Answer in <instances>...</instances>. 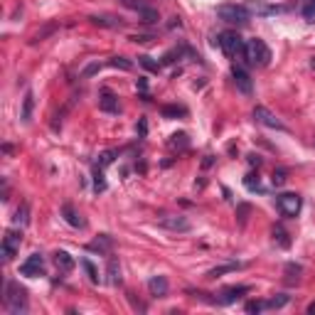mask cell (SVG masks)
I'll return each instance as SVG.
<instances>
[{"label": "cell", "mask_w": 315, "mask_h": 315, "mask_svg": "<svg viewBox=\"0 0 315 315\" xmlns=\"http://www.w3.org/2000/svg\"><path fill=\"white\" fill-rule=\"evenodd\" d=\"M170 145H173V148H178V145L185 148V145H188V135H185V133H175L173 140H170Z\"/></svg>", "instance_id": "37"}, {"label": "cell", "mask_w": 315, "mask_h": 315, "mask_svg": "<svg viewBox=\"0 0 315 315\" xmlns=\"http://www.w3.org/2000/svg\"><path fill=\"white\" fill-rule=\"evenodd\" d=\"M273 239H278V244H281V247H288V244H291V242H288V234H286L281 227H276V229H273Z\"/></svg>", "instance_id": "35"}, {"label": "cell", "mask_w": 315, "mask_h": 315, "mask_svg": "<svg viewBox=\"0 0 315 315\" xmlns=\"http://www.w3.org/2000/svg\"><path fill=\"white\" fill-rule=\"evenodd\" d=\"M81 268L86 271V276H89V281H91V283H99V281H101V278H99V271H96V266H94L89 258H81Z\"/></svg>", "instance_id": "23"}, {"label": "cell", "mask_w": 315, "mask_h": 315, "mask_svg": "<svg viewBox=\"0 0 315 315\" xmlns=\"http://www.w3.org/2000/svg\"><path fill=\"white\" fill-rule=\"evenodd\" d=\"M303 17H306L308 22H315V0H308V2H306V7H303Z\"/></svg>", "instance_id": "33"}, {"label": "cell", "mask_w": 315, "mask_h": 315, "mask_svg": "<svg viewBox=\"0 0 315 315\" xmlns=\"http://www.w3.org/2000/svg\"><path fill=\"white\" fill-rule=\"evenodd\" d=\"M138 64H140V66H145L148 71H158V69H160V64H158V62H153V57H148V55L138 57Z\"/></svg>", "instance_id": "29"}, {"label": "cell", "mask_w": 315, "mask_h": 315, "mask_svg": "<svg viewBox=\"0 0 315 315\" xmlns=\"http://www.w3.org/2000/svg\"><path fill=\"white\" fill-rule=\"evenodd\" d=\"M217 45L222 47V52H224L229 60L244 55V40H242L237 32H222V35L217 37Z\"/></svg>", "instance_id": "4"}, {"label": "cell", "mask_w": 315, "mask_h": 315, "mask_svg": "<svg viewBox=\"0 0 315 315\" xmlns=\"http://www.w3.org/2000/svg\"><path fill=\"white\" fill-rule=\"evenodd\" d=\"M276 207H278V212L283 217H298V212L303 207V199L296 192H283V194L276 197Z\"/></svg>", "instance_id": "5"}, {"label": "cell", "mask_w": 315, "mask_h": 315, "mask_svg": "<svg viewBox=\"0 0 315 315\" xmlns=\"http://www.w3.org/2000/svg\"><path fill=\"white\" fill-rule=\"evenodd\" d=\"M101 170H104L101 165L94 168V189H96V192H104V189H106V180H104V173H101Z\"/></svg>", "instance_id": "24"}, {"label": "cell", "mask_w": 315, "mask_h": 315, "mask_svg": "<svg viewBox=\"0 0 315 315\" xmlns=\"http://www.w3.org/2000/svg\"><path fill=\"white\" fill-rule=\"evenodd\" d=\"M244 57L253 66H266L271 62V50L266 47L263 40H249V42H244Z\"/></svg>", "instance_id": "2"}, {"label": "cell", "mask_w": 315, "mask_h": 315, "mask_svg": "<svg viewBox=\"0 0 315 315\" xmlns=\"http://www.w3.org/2000/svg\"><path fill=\"white\" fill-rule=\"evenodd\" d=\"M89 22L96 25V27H106V30H121V27L126 25L121 17H116V15H106V12H101V15H89Z\"/></svg>", "instance_id": "10"}, {"label": "cell", "mask_w": 315, "mask_h": 315, "mask_svg": "<svg viewBox=\"0 0 315 315\" xmlns=\"http://www.w3.org/2000/svg\"><path fill=\"white\" fill-rule=\"evenodd\" d=\"M109 64L116 66V69H124V71H130V69H133V62H128L126 57H114Z\"/></svg>", "instance_id": "30"}, {"label": "cell", "mask_w": 315, "mask_h": 315, "mask_svg": "<svg viewBox=\"0 0 315 315\" xmlns=\"http://www.w3.org/2000/svg\"><path fill=\"white\" fill-rule=\"evenodd\" d=\"M148 291H150V296H155V298H165V296H168V278H165V276H153V278L148 281Z\"/></svg>", "instance_id": "14"}, {"label": "cell", "mask_w": 315, "mask_h": 315, "mask_svg": "<svg viewBox=\"0 0 315 315\" xmlns=\"http://www.w3.org/2000/svg\"><path fill=\"white\" fill-rule=\"evenodd\" d=\"M158 224L170 229V232H189V222L185 217H180V214H163L158 219Z\"/></svg>", "instance_id": "9"}, {"label": "cell", "mask_w": 315, "mask_h": 315, "mask_svg": "<svg viewBox=\"0 0 315 315\" xmlns=\"http://www.w3.org/2000/svg\"><path fill=\"white\" fill-rule=\"evenodd\" d=\"M244 293H249V286H229V288H224V291L219 293L217 303H219V306H229V303L239 301Z\"/></svg>", "instance_id": "11"}, {"label": "cell", "mask_w": 315, "mask_h": 315, "mask_svg": "<svg viewBox=\"0 0 315 315\" xmlns=\"http://www.w3.org/2000/svg\"><path fill=\"white\" fill-rule=\"evenodd\" d=\"M2 303L7 308L10 315H22L27 313V291L20 288V283L15 281H7L5 283V296H2Z\"/></svg>", "instance_id": "1"}, {"label": "cell", "mask_w": 315, "mask_h": 315, "mask_svg": "<svg viewBox=\"0 0 315 315\" xmlns=\"http://www.w3.org/2000/svg\"><path fill=\"white\" fill-rule=\"evenodd\" d=\"M286 175H288L286 170H276V173H273V178H271V183H273L276 188H281V185H286V180H288Z\"/></svg>", "instance_id": "34"}, {"label": "cell", "mask_w": 315, "mask_h": 315, "mask_svg": "<svg viewBox=\"0 0 315 315\" xmlns=\"http://www.w3.org/2000/svg\"><path fill=\"white\" fill-rule=\"evenodd\" d=\"M175 57H180V50H170V52L163 57V64H173L175 62Z\"/></svg>", "instance_id": "41"}, {"label": "cell", "mask_w": 315, "mask_h": 315, "mask_svg": "<svg viewBox=\"0 0 315 315\" xmlns=\"http://www.w3.org/2000/svg\"><path fill=\"white\" fill-rule=\"evenodd\" d=\"M253 121L256 124H261V126H266V128H276V130H286V126L266 109V106H256L253 109Z\"/></svg>", "instance_id": "8"}, {"label": "cell", "mask_w": 315, "mask_h": 315, "mask_svg": "<svg viewBox=\"0 0 315 315\" xmlns=\"http://www.w3.org/2000/svg\"><path fill=\"white\" fill-rule=\"evenodd\" d=\"M55 263H57L60 271H71L74 268V258H71V253H66V252L55 253Z\"/></svg>", "instance_id": "19"}, {"label": "cell", "mask_w": 315, "mask_h": 315, "mask_svg": "<svg viewBox=\"0 0 315 315\" xmlns=\"http://www.w3.org/2000/svg\"><path fill=\"white\" fill-rule=\"evenodd\" d=\"M62 217L66 219V224H71V227H79V229H84L86 227V222L81 219V214L66 202V204H62Z\"/></svg>", "instance_id": "15"}, {"label": "cell", "mask_w": 315, "mask_h": 315, "mask_svg": "<svg viewBox=\"0 0 315 315\" xmlns=\"http://www.w3.org/2000/svg\"><path fill=\"white\" fill-rule=\"evenodd\" d=\"M163 116L165 119H178V116H185V109L183 106H163Z\"/></svg>", "instance_id": "25"}, {"label": "cell", "mask_w": 315, "mask_h": 315, "mask_svg": "<svg viewBox=\"0 0 315 315\" xmlns=\"http://www.w3.org/2000/svg\"><path fill=\"white\" fill-rule=\"evenodd\" d=\"M89 249H91V252H109V249H111V239H109V237H101V239L94 242Z\"/></svg>", "instance_id": "28"}, {"label": "cell", "mask_w": 315, "mask_h": 315, "mask_svg": "<svg viewBox=\"0 0 315 315\" xmlns=\"http://www.w3.org/2000/svg\"><path fill=\"white\" fill-rule=\"evenodd\" d=\"M232 76H234V84H237V89H239L242 94H252V91H253L252 76H249V71H247V69L234 66V69H232Z\"/></svg>", "instance_id": "12"}, {"label": "cell", "mask_w": 315, "mask_h": 315, "mask_svg": "<svg viewBox=\"0 0 315 315\" xmlns=\"http://www.w3.org/2000/svg\"><path fill=\"white\" fill-rule=\"evenodd\" d=\"M286 273L293 278V273H296V276H301V273H303V268H301L298 263H288V266H286Z\"/></svg>", "instance_id": "40"}, {"label": "cell", "mask_w": 315, "mask_h": 315, "mask_svg": "<svg viewBox=\"0 0 315 315\" xmlns=\"http://www.w3.org/2000/svg\"><path fill=\"white\" fill-rule=\"evenodd\" d=\"M27 222H30V204H27V202H22V204L17 207V212H15V224L25 227Z\"/></svg>", "instance_id": "21"}, {"label": "cell", "mask_w": 315, "mask_h": 315, "mask_svg": "<svg viewBox=\"0 0 315 315\" xmlns=\"http://www.w3.org/2000/svg\"><path fill=\"white\" fill-rule=\"evenodd\" d=\"M150 35H130V42H150Z\"/></svg>", "instance_id": "42"}, {"label": "cell", "mask_w": 315, "mask_h": 315, "mask_svg": "<svg viewBox=\"0 0 315 315\" xmlns=\"http://www.w3.org/2000/svg\"><path fill=\"white\" fill-rule=\"evenodd\" d=\"M288 301H291V298L281 293V296H276V298H271V301H266V308H283V306H286Z\"/></svg>", "instance_id": "32"}, {"label": "cell", "mask_w": 315, "mask_h": 315, "mask_svg": "<svg viewBox=\"0 0 315 315\" xmlns=\"http://www.w3.org/2000/svg\"><path fill=\"white\" fill-rule=\"evenodd\" d=\"M55 30H57V25H47V27H45V30H40V32H37V35H35V37H32L30 42H32V45H37V42H42L45 37H50V35L55 32Z\"/></svg>", "instance_id": "27"}, {"label": "cell", "mask_w": 315, "mask_h": 315, "mask_svg": "<svg viewBox=\"0 0 315 315\" xmlns=\"http://www.w3.org/2000/svg\"><path fill=\"white\" fill-rule=\"evenodd\" d=\"M138 130H140V135H145V130H148V126H145V121H140V124H138Z\"/></svg>", "instance_id": "44"}, {"label": "cell", "mask_w": 315, "mask_h": 315, "mask_svg": "<svg viewBox=\"0 0 315 315\" xmlns=\"http://www.w3.org/2000/svg\"><path fill=\"white\" fill-rule=\"evenodd\" d=\"M249 165H256V168L261 165V158H258L256 153H252V155H249Z\"/></svg>", "instance_id": "43"}, {"label": "cell", "mask_w": 315, "mask_h": 315, "mask_svg": "<svg viewBox=\"0 0 315 315\" xmlns=\"http://www.w3.org/2000/svg\"><path fill=\"white\" fill-rule=\"evenodd\" d=\"M32 109H35V94H32V91H25V96H22V111H20V119H22L25 124H30Z\"/></svg>", "instance_id": "16"}, {"label": "cell", "mask_w": 315, "mask_h": 315, "mask_svg": "<svg viewBox=\"0 0 315 315\" xmlns=\"http://www.w3.org/2000/svg\"><path fill=\"white\" fill-rule=\"evenodd\" d=\"M109 283L111 286H119L121 283V266H119V261L114 256L109 258Z\"/></svg>", "instance_id": "20"}, {"label": "cell", "mask_w": 315, "mask_h": 315, "mask_svg": "<svg viewBox=\"0 0 315 315\" xmlns=\"http://www.w3.org/2000/svg\"><path fill=\"white\" fill-rule=\"evenodd\" d=\"M99 69H101V64H99V62L86 64V66H84V71H81V76H84V79H89V76H94V74H96Z\"/></svg>", "instance_id": "36"}, {"label": "cell", "mask_w": 315, "mask_h": 315, "mask_svg": "<svg viewBox=\"0 0 315 315\" xmlns=\"http://www.w3.org/2000/svg\"><path fill=\"white\" fill-rule=\"evenodd\" d=\"M247 10H249L252 15H273V12H276L273 5H266V2H261V0H247Z\"/></svg>", "instance_id": "17"}, {"label": "cell", "mask_w": 315, "mask_h": 315, "mask_svg": "<svg viewBox=\"0 0 315 315\" xmlns=\"http://www.w3.org/2000/svg\"><path fill=\"white\" fill-rule=\"evenodd\" d=\"M217 17H219V20H224V22H239V25H244V22H249V20H252V12L247 10V5L224 2V5H219V7H217Z\"/></svg>", "instance_id": "3"}, {"label": "cell", "mask_w": 315, "mask_h": 315, "mask_svg": "<svg viewBox=\"0 0 315 315\" xmlns=\"http://www.w3.org/2000/svg\"><path fill=\"white\" fill-rule=\"evenodd\" d=\"M138 17H140V22H145V25H155L158 20H160V15H158V10H153V7H145V5H140L138 10Z\"/></svg>", "instance_id": "18"}, {"label": "cell", "mask_w": 315, "mask_h": 315, "mask_svg": "<svg viewBox=\"0 0 315 315\" xmlns=\"http://www.w3.org/2000/svg\"><path fill=\"white\" fill-rule=\"evenodd\" d=\"M244 185H247L249 189H258V175L249 173V175H247V180H244Z\"/></svg>", "instance_id": "39"}, {"label": "cell", "mask_w": 315, "mask_h": 315, "mask_svg": "<svg viewBox=\"0 0 315 315\" xmlns=\"http://www.w3.org/2000/svg\"><path fill=\"white\" fill-rule=\"evenodd\" d=\"M116 155H119L116 150H104V153L99 155V165H101V168H106V165H111Z\"/></svg>", "instance_id": "31"}, {"label": "cell", "mask_w": 315, "mask_h": 315, "mask_svg": "<svg viewBox=\"0 0 315 315\" xmlns=\"http://www.w3.org/2000/svg\"><path fill=\"white\" fill-rule=\"evenodd\" d=\"M242 263H224V266H217V268H212L209 273H207V278H219V276H224V273H232V271H237Z\"/></svg>", "instance_id": "22"}, {"label": "cell", "mask_w": 315, "mask_h": 315, "mask_svg": "<svg viewBox=\"0 0 315 315\" xmlns=\"http://www.w3.org/2000/svg\"><path fill=\"white\" fill-rule=\"evenodd\" d=\"M249 212H252V207H249V204H237V217H239V227H247Z\"/></svg>", "instance_id": "26"}, {"label": "cell", "mask_w": 315, "mask_h": 315, "mask_svg": "<svg viewBox=\"0 0 315 315\" xmlns=\"http://www.w3.org/2000/svg\"><path fill=\"white\" fill-rule=\"evenodd\" d=\"M308 313H311V315L315 313V303H311V306H308Z\"/></svg>", "instance_id": "45"}, {"label": "cell", "mask_w": 315, "mask_h": 315, "mask_svg": "<svg viewBox=\"0 0 315 315\" xmlns=\"http://www.w3.org/2000/svg\"><path fill=\"white\" fill-rule=\"evenodd\" d=\"M99 109L106 111V114H119V111H121L119 96L111 94V91H101V96H99Z\"/></svg>", "instance_id": "13"}, {"label": "cell", "mask_w": 315, "mask_h": 315, "mask_svg": "<svg viewBox=\"0 0 315 315\" xmlns=\"http://www.w3.org/2000/svg\"><path fill=\"white\" fill-rule=\"evenodd\" d=\"M20 273L27 276V278H37V276H42V273H45V258H42V253H32V256L20 266Z\"/></svg>", "instance_id": "7"}, {"label": "cell", "mask_w": 315, "mask_h": 315, "mask_svg": "<svg viewBox=\"0 0 315 315\" xmlns=\"http://www.w3.org/2000/svg\"><path fill=\"white\" fill-rule=\"evenodd\" d=\"M266 308V303H261V301H252V303H247V313H261Z\"/></svg>", "instance_id": "38"}, {"label": "cell", "mask_w": 315, "mask_h": 315, "mask_svg": "<svg viewBox=\"0 0 315 315\" xmlns=\"http://www.w3.org/2000/svg\"><path fill=\"white\" fill-rule=\"evenodd\" d=\"M20 244H22V234L15 232V229H7L5 237H2V247H0L2 261H12V256L20 252Z\"/></svg>", "instance_id": "6"}]
</instances>
